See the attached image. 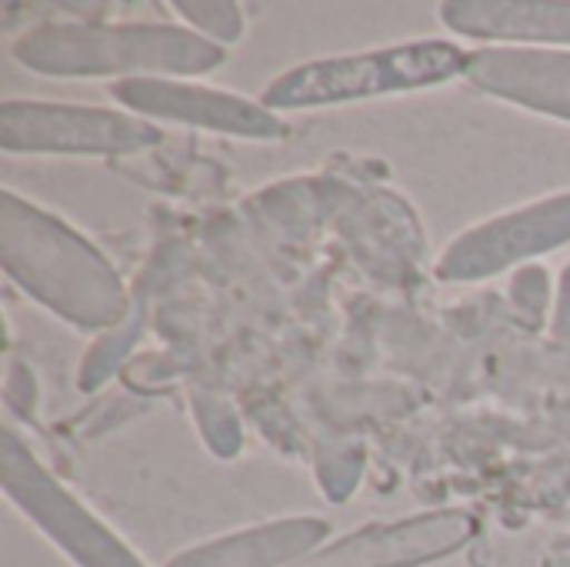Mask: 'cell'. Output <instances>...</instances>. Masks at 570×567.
I'll return each instance as SVG.
<instances>
[{
    "label": "cell",
    "instance_id": "cell-3",
    "mask_svg": "<svg viewBox=\"0 0 570 567\" xmlns=\"http://www.w3.org/2000/svg\"><path fill=\"white\" fill-rule=\"evenodd\" d=\"M464 67L468 50L441 37L387 43L364 53H341L297 63L264 87L261 104L274 114L334 107L384 94L438 87L454 77H464Z\"/></svg>",
    "mask_w": 570,
    "mask_h": 567
},
{
    "label": "cell",
    "instance_id": "cell-9",
    "mask_svg": "<svg viewBox=\"0 0 570 567\" xmlns=\"http://www.w3.org/2000/svg\"><path fill=\"white\" fill-rule=\"evenodd\" d=\"M464 77L498 100L570 124V50L478 47L468 50Z\"/></svg>",
    "mask_w": 570,
    "mask_h": 567
},
{
    "label": "cell",
    "instance_id": "cell-1",
    "mask_svg": "<svg viewBox=\"0 0 570 567\" xmlns=\"http://www.w3.org/2000/svg\"><path fill=\"white\" fill-rule=\"evenodd\" d=\"M0 261L23 294L70 328L110 331L130 314L117 267L80 231L13 190L0 194Z\"/></svg>",
    "mask_w": 570,
    "mask_h": 567
},
{
    "label": "cell",
    "instance_id": "cell-10",
    "mask_svg": "<svg viewBox=\"0 0 570 567\" xmlns=\"http://www.w3.org/2000/svg\"><path fill=\"white\" fill-rule=\"evenodd\" d=\"M327 535L324 518H281L177 551L164 567H287L317 551Z\"/></svg>",
    "mask_w": 570,
    "mask_h": 567
},
{
    "label": "cell",
    "instance_id": "cell-8",
    "mask_svg": "<svg viewBox=\"0 0 570 567\" xmlns=\"http://www.w3.org/2000/svg\"><path fill=\"white\" fill-rule=\"evenodd\" d=\"M110 94L127 110L150 120L190 124L200 130L247 137V140H281L291 134V127L264 104L217 87L184 84L170 77H134V80H117Z\"/></svg>",
    "mask_w": 570,
    "mask_h": 567
},
{
    "label": "cell",
    "instance_id": "cell-13",
    "mask_svg": "<svg viewBox=\"0 0 570 567\" xmlns=\"http://www.w3.org/2000/svg\"><path fill=\"white\" fill-rule=\"evenodd\" d=\"M554 331L558 334H570V267L564 274V284H561V301H558V321H554Z\"/></svg>",
    "mask_w": 570,
    "mask_h": 567
},
{
    "label": "cell",
    "instance_id": "cell-12",
    "mask_svg": "<svg viewBox=\"0 0 570 567\" xmlns=\"http://www.w3.org/2000/svg\"><path fill=\"white\" fill-rule=\"evenodd\" d=\"M174 7H177V13L187 17V23L200 37H207V40H214L220 47H227V43L244 37V10L237 3H224V0H214V3L180 0Z\"/></svg>",
    "mask_w": 570,
    "mask_h": 567
},
{
    "label": "cell",
    "instance_id": "cell-2",
    "mask_svg": "<svg viewBox=\"0 0 570 567\" xmlns=\"http://www.w3.org/2000/svg\"><path fill=\"white\" fill-rule=\"evenodd\" d=\"M10 57L43 77H194L224 63L227 50L177 23L53 20L10 43Z\"/></svg>",
    "mask_w": 570,
    "mask_h": 567
},
{
    "label": "cell",
    "instance_id": "cell-5",
    "mask_svg": "<svg viewBox=\"0 0 570 567\" xmlns=\"http://www.w3.org/2000/svg\"><path fill=\"white\" fill-rule=\"evenodd\" d=\"M160 140H164L160 127L124 110L47 104V100L0 104V147L10 154L124 157V154L150 150Z\"/></svg>",
    "mask_w": 570,
    "mask_h": 567
},
{
    "label": "cell",
    "instance_id": "cell-6",
    "mask_svg": "<svg viewBox=\"0 0 570 567\" xmlns=\"http://www.w3.org/2000/svg\"><path fill=\"white\" fill-rule=\"evenodd\" d=\"M570 244V190L468 227L438 257V277L471 284Z\"/></svg>",
    "mask_w": 570,
    "mask_h": 567
},
{
    "label": "cell",
    "instance_id": "cell-4",
    "mask_svg": "<svg viewBox=\"0 0 570 567\" xmlns=\"http://www.w3.org/2000/svg\"><path fill=\"white\" fill-rule=\"evenodd\" d=\"M0 485L7 501L77 567H147L104 518L37 461L10 424L3 428L0 444Z\"/></svg>",
    "mask_w": 570,
    "mask_h": 567
},
{
    "label": "cell",
    "instance_id": "cell-7",
    "mask_svg": "<svg viewBox=\"0 0 570 567\" xmlns=\"http://www.w3.org/2000/svg\"><path fill=\"white\" fill-rule=\"evenodd\" d=\"M478 518L464 508L421 511L404 521L364 525L287 567H428L464 551Z\"/></svg>",
    "mask_w": 570,
    "mask_h": 567
},
{
    "label": "cell",
    "instance_id": "cell-11",
    "mask_svg": "<svg viewBox=\"0 0 570 567\" xmlns=\"http://www.w3.org/2000/svg\"><path fill=\"white\" fill-rule=\"evenodd\" d=\"M438 13L461 37L570 43V0H448Z\"/></svg>",
    "mask_w": 570,
    "mask_h": 567
}]
</instances>
